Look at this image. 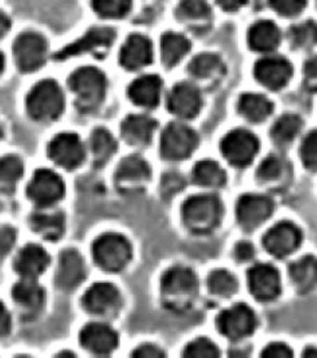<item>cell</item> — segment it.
I'll use <instances>...</instances> for the list:
<instances>
[{"instance_id":"6da1fadb","label":"cell","mask_w":317,"mask_h":358,"mask_svg":"<svg viewBox=\"0 0 317 358\" xmlns=\"http://www.w3.org/2000/svg\"><path fill=\"white\" fill-rule=\"evenodd\" d=\"M69 87L75 94V104L80 112H95L105 99L106 78L104 73L94 66L80 68L71 73Z\"/></svg>"},{"instance_id":"7a4b0ae2","label":"cell","mask_w":317,"mask_h":358,"mask_svg":"<svg viewBox=\"0 0 317 358\" xmlns=\"http://www.w3.org/2000/svg\"><path fill=\"white\" fill-rule=\"evenodd\" d=\"M223 206L216 195H196L185 200L183 220L189 231L194 234L212 233L221 222Z\"/></svg>"},{"instance_id":"3957f363","label":"cell","mask_w":317,"mask_h":358,"mask_svg":"<svg viewBox=\"0 0 317 358\" xmlns=\"http://www.w3.org/2000/svg\"><path fill=\"white\" fill-rule=\"evenodd\" d=\"M27 107L29 115L36 121H53L61 116L65 109L64 91L53 80L38 82L27 95Z\"/></svg>"},{"instance_id":"277c9868","label":"cell","mask_w":317,"mask_h":358,"mask_svg":"<svg viewBox=\"0 0 317 358\" xmlns=\"http://www.w3.org/2000/svg\"><path fill=\"white\" fill-rule=\"evenodd\" d=\"M97 265L106 271H121L133 257V247L124 235L109 233L97 238L92 245Z\"/></svg>"},{"instance_id":"5b68a950","label":"cell","mask_w":317,"mask_h":358,"mask_svg":"<svg viewBox=\"0 0 317 358\" xmlns=\"http://www.w3.org/2000/svg\"><path fill=\"white\" fill-rule=\"evenodd\" d=\"M198 142V135L192 127L172 122L162 133L161 153L171 162L185 160L196 151Z\"/></svg>"},{"instance_id":"8992f818","label":"cell","mask_w":317,"mask_h":358,"mask_svg":"<svg viewBox=\"0 0 317 358\" xmlns=\"http://www.w3.org/2000/svg\"><path fill=\"white\" fill-rule=\"evenodd\" d=\"M221 150L230 165L246 168L259 151V141L249 130L236 129L223 138Z\"/></svg>"},{"instance_id":"52a82bcc","label":"cell","mask_w":317,"mask_h":358,"mask_svg":"<svg viewBox=\"0 0 317 358\" xmlns=\"http://www.w3.org/2000/svg\"><path fill=\"white\" fill-rule=\"evenodd\" d=\"M216 326L226 338L241 341L256 331V315L246 304L233 305L218 315Z\"/></svg>"},{"instance_id":"ba28073f","label":"cell","mask_w":317,"mask_h":358,"mask_svg":"<svg viewBox=\"0 0 317 358\" xmlns=\"http://www.w3.org/2000/svg\"><path fill=\"white\" fill-rule=\"evenodd\" d=\"M48 45L45 36L36 31H27L17 36L13 45V56L22 72H34L43 66Z\"/></svg>"},{"instance_id":"9c48e42d","label":"cell","mask_w":317,"mask_h":358,"mask_svg":"<svg viewBox=\"0 0 317 358\" xmlns=\"http://www.w3.org/2000/svg\"><path fill=\"white\" fill-rule=\"evenodd\" d=\"M65 195V183L59 174L39 169L27 186V196L38 206L47 208L59 203Z\"/></svg>"},{"instance_id":"30bf717a","label":"cell","mask_w":317,"mask_h":358,"mask_svg":"<svg viewBox=\"0 0 317 358\" xmlns=\"http://www.w3.org/2000/svg\"><path fill=\"white\" fill-rule=\"evenodd\" d=\"M48 156L64 169L74 171L84 162L86 150L78 135L62 133L54 136L48 145Z\"/></svg>"},{"instance_id":"8fae6325","label":"cell","mask_w":317,"mask_h":358,"mask_svg":"<svg viewBox=\"0 0 317 358\" xmlns=\"http://www.w3.org/2000/svg\"><path fill=\"white\" fill-rule=\"evenodd\" d=\"M121 305V294L110 283H95L83 296L84 309L97 317H113L119 312Z\"/></svg>"},{"instance_id":"7c38bea8","label":"cell","mask_w":317,"mask_h":358,"mask_svg":"<svg viewBox=\"0 0 317 358\" xmlns=\"http://www.w3.org/2000/svg\"><path fill=\"white\" fill-rule=\"evenodd\" d=\"M251 295L259 301H272L281 292V279L277 268L268 264H258L247 271Z\"/></svg>"},{"instance_id":"4fadbf2b","label":"cell","mask_w":317,"mask_h":358,"mask_svg":"<svg viewBox=\"0 0 317 358\" xmlns=\"http://www.w3.org/2000/svg\"><path fill=\"white\" fill-rule=\"evenodd\" d=\"M302 243V231L297 224L282 221L274 224L265 234L263 244L265 250L274 257H285L300 248Z\"/></svg>"},{"instance_id":"5bb4252c","label":"cell","mask_w":317,"mask_h":358,"mask_svg":"<svg viewBox=\"0 0 317 358\" xmlns=\"http://www.w3.org/2000/svg\"><path fill=\"white\" fill-rule=\"evenodd\" d=\"M115 31L112 27H92L80 39L69 45L64 47L61 51L54 55L56 60H66L73 56H78L89 52H96L98 50H105L115 42Z\"/></svg>"},{"instance_id":"9a60e30c","label":"cell","mask_w":317,"mask_h":358,"mask_svg":"<svg viewBox=\"0 0 317 358\" xmlns=\"http://www.w3.org/2000/svg\"><path fill=\"white\" fill-rule=\"evenodd\" d=\"M163 295L168 299L192 300L198 292V278L188 268H168L161 280Z\"/></svg>"},{"instance_id":"2e32d148","label":"cell","mask_w":317,"mask_h":358,"mask_svg":"<svg viewBox=\"0 0 317 358\" xmlns=\"http://www.w3.org/2000/svg\"><path fill=\"white\" fill-rule=\"evenodd\" d=\"M274 204L265 195H244L237 203V220L245 230H254L265 222L273 213Z\"/></svg>"},{"instance_id":"e0dca14e","label":"cell","mask_w":317,"mask_h":358,"mask_svg":"<svg viewBox=\"0 0 317 358\" xmlns=\"http://www.w3.org/2000/svg\"><path fill=\"white\" fill-rule=\"evenodd\" d=\"M202 107L201 92L192 83L182 82L174 86L168 94V108L171 113L180 118H193Z\"/></svg>"},{"instance_id":"ac0fdd59","label":"cell","mask_w":317,"mask_h":358,"mask_svg":"<svg viewBox=\"0 0 317 358\" xmlns=\"http://www.w3.org/2000/svg\"><path fill=\"white\" fill-rule=\"evenodd\" d=\"M254 76L267 89L280 90L290 81L293 66L283 57H265L256 64Z\"/></svg>"},{"instance_id":"d6986e66","label":"cell","mask_w":317,"mask_h":358,"mask_svg":"<svg viewBox=\"0 0 317 358\" xmlns=\"http://www.w3.org/2000/svg\"><path fill=\"white\" fill-rule=\"evenodd\" d=\"M80 339L83 348L98 356L110 355L118 347L117 332L105 323H89L80 331Z\"/></svg>"},{"instance_id":"ffe728a7","label":"cell","mask_w":317,"mask_h":358,"mask_svg":"<svg viewBox=\"0 0 317 358\" xmlns=\"http://www.w3.org/2000/svg\"><path fill=\"white\" fill-rule=\"evenodd\" d=\"M12 297L22 310L24 317H34L45 304V289L38 285L36 279L22 278L13 286Z\"/></svg>"},{"instance_id":"44dd1931","label":"cell","mask_w":317,"mask_h":358,"mask_svg":"<svg viewBox=\"0 0 317 358\" xmlns=\"http://www.w3.org/2000/svg\"><path fill=\"white\" fill-rule=\"evenodd\" d=\"M86 278V264L80 253L66 250L60 255L56 271V285L62 289H71L80 286Z\"/></svg>"},{"instance_id":"7402d4cb","label":"cell","mask_w":317,"mask_h":358,"mask_svg":"<svg viewBox=\"0 0 317 358\" xmlns=\"http://www.w3.org/2000/svg\"><path fill=\"white\" fill-rule=\"evenodd\" d=\"M152 42L147 36L133 34L127 38L119 54L121 65L128 71H138L152 63Z\"/></svg>"},{"instance_id":"603a6c76","label":"cell","mask_w":317,"mask_h":358,"mask_svg":"<svg viewBox=\"0 0 317 358\" xmlns=\"http://www.w3.org/2000/svg\"><path fill=\"white\" fill-rule=\"evenodd\" d=\"M48 253L38 244H27L18 252L15 260V270L21 278L36 279L50 266Z\"/></svg>"},{"instance_id":"cb8c5ba5","label":"cell","mask_w":317,"mask_h":358,"mask_svg":"<svg viewBox=\"0 0 317 358\" xmlns=\"http://www.w3.org/2000/svg\"><path fill=\"white\" fill-rule=\"evenodd\" d=\"M162 86L163 83L158 76H142L130 85L128 98L140 107H157L161 99Z\"/></svg>"},{"instance_id":"d4e9b609","label":"cell","mask_w":317,"mask_h":358,"mask_svg":"<svg viewBox=\"0 0 317 358\" xmlns=\"http://www.w3.org/2000/svg\"><path fill=\"white\" fill-rule=\"evenodd\" d=\"M156 129H157V122L149 116L131 115L124 118L121 126V133L127 143L133 145H144L152 141V136Z\"/></svg>"},{"instance_id":"484cf974","label":"cell","mask_w":317,"mask_h":358,"mask_svg":"<svg viewBox=\"0 0 317 358\" xmlns=\"http://www.w3.org/2000/svg\"><path fill=\"white\" fill-rule=\"evenodd\" d=\"M281 41L280 29L271 21H258L249 30L247 42L256 52H272Z\"/></svg>"},{"instance_id":"4316f807","label":"cell","mask_w":317,"mask_h":358,"mask_svg":"<svg viewBox=\"0 0 317 358\" xmlns=\"http://www.w3.org/2000/svg\"><path fill=\"white\" fill-rule=\"evenodd\" d=\"M291 282L300 294H307L317 286V259L304 256L289 268Z\"/></svg>"},{"instance_id":"83f0119b","label":"cell","mask_w":317,"mask_h":358,"mask_svg":"<svg viewBox=\"0 0 317 358\" xmlns=\"http://www.w3.org/2000/svg\"><path fill=\"white\" fill-rule=\"evenodd\" d=\"M238 110L251 122H262L271 116L273 104L259 94H244L238 100Z\"/></svg>"},{"instance_id":"f1b7e54d","label":"cell","mask_w":317,"mask_h":358,"mask_svg":"<svg viewBox=\"0 0 317 358\" xmlns=\"http://www.w3.org/2000/svg\"><path fill=\"white\" fill-rule=\"evenodd\" d=\"M150 178V168L148 162L139 156H128L124 159L117 171L118 185L124 183H142Z\"/></svg>"},{"instance_id":"f546056e","label":"cell","mask_w":317,"mask_h":358,"mask_svg":"<svg viewBox=\"0 0 317 358\" xmlns=\"http://www.w3.org/2000/svg\"><path fill=\"white\" fill-rule=\"evenodd\" d=\"M30 226L47 241H57L65 233V215L61 212L53 215H34L30 218Z\"/></svg>"},{"instance_id":"4dcf8cb0","label":"cell","mask_w":317,"mask_h":358,"mask_svg":"<svg viewBox=\"0 0 317 358\" xmlns=\"http://www.w3.org/2000/svg\"><path fill=\"white\" fill-rule=\"evenodd\" d=\"M91 152L97 166L104 165L117 151V141L104 127H97L89 138Z\"/></svg>"},{"instance_id":"1f68e13d","label":"cell","mask_w":317,"mask_h":358,"mask_svg":"<svg viewBox=\"0 0 317 358\" xmlns=\"http://www.w3.org/2000/svg\"><path fill=\"white\" fill-rule=\"evenodd\" d=\"M192 176L194 182L203 187H221L227 182V173L218 162L212 160L197 162Z\"/></svg>"},{"instance_id":"d6a6232c","label":"cell","mask_w":317,"mask_h":358,"mask_svg":"<svg viewBox=\"0 0 317 358\" xmlns=\"http://www.w3.org/2000/svg\"><path fill=\"white\" fill-rule=\"evenodd\" d=\"M191 48L189 41L182 34L168 33L162 36L161 41V51H162V60L166 66L177 65L185 55L188 54Z\"/></svg>"},{"instance_id":"836d02e7","label":"cell","mask_w":317,"mask_h":358,"mask_svg":"<svg viewBox=\"0 0 317 358\" xmlns=\"http://www.w3.org/2000/svg\"><path fill=\"white\" fill-rule=\"evenodd\" d=\"M303 121L298 115H283L280 117L271 130V136L277 144H289L300 134Z\"/></svg>"},{"instance_id":"e575fe53","label":"cell","mask_w":317,"mask_h":358,"mask_svg":"<svg viewBox=\"0 0 317 358\" xmlns=\"http://www.w3.org/2000/svg\"><path fill=\"white\" fill-rule=\"evenodd\" d=\"M24 174V164L17 156H4L0 159V188L13 191Z\"/></svg>"},{"instance_id":"d590c367","label":"cell","mask_w":317,"mask_h":358,"mask_svg":"<svg viewBox=\"0 0 317 358\" xmlns=\"http://www.w3.org/2000/svg\"><path fill=\"white\" fill-rule=\"evenodd\" d=\"M221 68L223 64L218 55L201 54L194 57L188 69L196 78L207 80L221 72Z\"/></svg>"},{"instance_id":"8d00e7d4","label":"cell","mask_w":317,"mask_h":358,"mask_svg":"<svg viewBox=\"0 0 317 358\" xmlns=\"http://www.w3.org/2000/svg\"><path fill=\"white\" fill-rule=\"evenodd\" d=\"M207 286L214 295L229 297L237 291V279L227 270H215L209 275Z\"/></svg>"},{"instance_id":"74e56055","label":"cell","mask_w":317,"mask_h":358,"mask_svg":"<svg viewBox=\"0 0 317 358\" xmlns=\"http://www.w3.org/2000/svg\"><path fill=\"white\" fill-rule=\"evenodd\" d=\"M289 39L295 48L307 50L317 45V24L314 21H306L289 30Z\"/></svg>"},{"instance_id":"f35d334b","label":"cell","mask_w":317,"mask_h":358,"mask_svg":"<svg viewBox=\"0 0 317 358\" xmlns=\"http://www.w3.org/2000/svg\"><path fill=\"white\" fill-rule=\"evenodd\" d=\"M92 8L104 18H121L128 13L133 0H91Z\"/></svg>"},{"instance_id":"ab89813d","label":"cell","mask_w":317,"mask_h":358,"mask_svg":"<svg viewBox=\"0 0 317 358\" xmlns=\"http://www.w3.org/2000/svg\"><path fill=\"white\" fill-rule=\"evenodd\" d=\"M183 355L188 358H216L219 357V350L212 341L206 338H200L191 341L185 347Z\"/></svg>"},{"instance_id":"60d3db41","label":"cell","mask_w":317,"mask_h":358,"mask_svg":"<svg viewBox=\"0 0 317 358\" xmlns=\"http://www.w3.org/2000/svg\"><path fill=\"white\" fill-rule=\"evenodd\" d=\"M179 15L188 20H203L210 17L212 9L205 0H182Z\"/></svg>"},{"instance_id":"b9f144b4","label":"cell","mask_w":317,"mask_h":358,"mask_svg":"<svg viewBox=\"0 0 317 358\" xmlns=\"http://www.w3.org/2000/svg\"><path fill=\"white\" fill-rule=\"evenodd\" d=\"M300 157L303 165L311 171H317V130H312L300 145Z\"/></svg>"},{"instance_id":"7bdbcfd3","label":"cell","mask_w":317,"mask_h":358,"mask_svg":"<svg viewBox=\"0 0 317 358\" xmlns=\"http://www.w3.org/2000/svg\"><path fill=\"white\" fill-rule=\"evenodd\" d=\"M283 173V162L276 156H268L265 162L260 164L256 177L260 182H274L281 178Z\"/></svg>"},{"instance_id":"ee69618b","label":"cell","mask_w":317,"mask_h":358,"mask_svg":"<svg viewBox=\"0 0 317 358\" xmlns=\"http://www.w3.org/2000/svg\"><path fill=\"white\" fill-rule=\"evenodd\" d=\"M270 6L279 15L285 17H293L300 15L307 4V0H268Z\"/></svg>"},{"instance_id":"f6af8a7d","label":"cell","mask_w":317,"mask_h":358,"mask_svg":"<svg viewBox=\"0 0 317 358\" xmlns=\"http://www.w3.org/2000/svg\"><path fill=\"white\" fill-rule=\"evenodd\" d=\"M16 243V231L9 227L3 226L0 227V260L4 259L13 248Z\"/></svg>"},{"instance_id":"bcb514c9","label":"cell","mask_w":317,"mask_h":358,"mask_svg":"<svg viewBox=\"0 0 317 358\" xmlns=\"http://www.w3.org/2000/svg\"><path fill=\"white\" fill-rule=\"evenodd\" d=\"M304 86L309 91H317V56L311 57L303 68Z\"/></svg>"},{"instance_id":"7dc6e473","label":"cell","mask_w":317,"mask_h":358,"mask_svg":"<svg viewBox=\"0 0 317 358\" xmlns=\"http://www.w3.org/2000/svg\"><path fill=\"white\" fill-rule=\"evenodd\" d=\"M262 356L265 358H291L293 350L282 343H272L263 350Z\"/></svg>"},{"instance_id":"c3c4849f","label":"cell","mask_w":317,"mask_h":358,"mask_svg":"<svg viewBox=\"0 0 317 358\" xmlns=\"http://www.w3.org/2000/svg\"><path fill=\"white\" fill-rule=\"evenodd\" d=\"M183 187H184V180L177 174H168L162 183V188L166 194H174Z\"/></svg>"},{"instance_id":"681fc988","label":"cell","mask_w":317,"mask_h":358,"mask_svg":"<svg viewBox=\"0 0 317 358\" xmlns=\"http://www.w3.org/2000/svg\"><path fill=\"white\" fill-rule=\"evenodd\" d=\"M133 356L141 358H157L165 357V353H163V350H159L158 347H156V345L144 344L133 352Z\"/></svg>"},{"instance_id":"f907efd6","label":"cell","mask_w":317,"mask_h":358,"mask_svg":"<svg viewBox=\"0 0 317 358\" xmlns=\"http://www.w3.org/2000/svg\"><path fill=\"white\" fill-rule=\"evenodd\" d=\"M254 255H256L254 247L249 242H239L235 248V256L241 262L251 260L254 257Z\"/></svg>"},{"instance_id":"816d5d0a","label":"cell","mask_w":317,"mask_h":358,"mask_svg":"<svg viewBox=\"0 0 317 358\" xmlns=\"http://www.w3.org/2000/svg\"><path fill=\"white\" fill-rule=\"evenodd\" d=\"M10 315L8 310L6 308V305L0 301V339H3L4 336L8 335L10 331Z\"/></svg>"},{"instance_id":"f5cc1de1","label":"cell","mask_w":317,"mask_h":358,"mask_svg":"<svg viewBox=\"0 0 317 358\" xmlns=\"http://www.w3.org/2000/svg\"><path fill=\"white\" fill-rule=\"evenodd\" d=\"M216 3L221 6V8L228 12H233L237 9L244 7L247 3V0H216Z\"/></svg>"},{"instance_id":"db71d44e","label":"cell","mask_w":317,"mask_h":358,"mask_svg":"<svg viewBox=\"0 0 317 358\" xmlns=\"http://www.w3.org/2000/svg\"><path fill=\"white\" fill-rule=\"evenodd\" d=\"M9 27H10V20L3 10H0V38H3L8 33Z\"/></svg>"},{"instance_id":"11a10c76","label":"cell","mask_w":317,"mask_h":358,"mask_svg":"<svg viewBox=\"0 0 317 358\" xmlns=\"http://www.w3.org/2000/svg\"><path fill=\"white\" fill-rule=\"evenodd\" d=\"M303 356L309 358H316L317 348H312V347H309L307 350H304V352H303Z\"/></svg>"},{"instance_id":"9f6ffc18","label":"cell","mask_w":317,"mask_h":358,"mask_svg":"<svg viewBox=\"0 0 317 358\" xmlns=\"http://www.w3.org/2000/svg\"><path fill=\"white\" fill-rule=\"evenodd\" d=\"M4 64H6V60H4V55H3V52L0 51V74H1L3 69H4Z\"/></svg>"},{"instance_id":"6f0895ef","label":"cell","mask_w":317,"mask_h":358,"mask_svg":"<svg viewBox=\"0 0 317 358\" xmlns=\"http://www.w3.org/2000/svg\"><path fill=\"white\" fill-rule=\"evenodd\" d=\"M1 136H3V129H1V126H0V139H1Z\"/></svg>"}]
</instances>
